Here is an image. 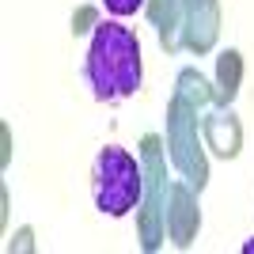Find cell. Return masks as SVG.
I'll return each instance as SVG.
<instances>
[{
	"instance_id": "1",
	"label": "cell",
	"mask_w": 254,
	"mask_h": 254,
	"mask_svg": "<svg viewBox=\"0 0 254 254\" xmlns=\"http://www.w3.org/2000/svg\"><path fill=\"white\" fill-rule=\"evenodd\" d=\"M84 76L91 84V95L99 103H122V99L137 95L144 64H140V42L137 34L122 27L118 19H106L91 31L87 46Z\"/></svg>"
},
{
	"instance_id": "2",
	"label": "cell",
	"mask_w": 254,
	"mask_h": 254,
	"mask_svg": "<svg viewBox=\"0 0 254 254\" xmlns=\"http://www.w3.org/2000/svg\"><path fill=\"white\" fill-rule=\"evenodd\" d=\"M91 193L103 216H126L144 201V163L118 144H106L91 167Z\"/></svg>"
},
{
	"instance_id": "3",
	"label": "cell",
	"mask_w": 254,
	"mask_h": 254,
	"mask_svg": "<svg viewBox=\"0 0 254 254\" xmlns=\"http://www.w3.org/2000/svg\"><path fill=\"white\" fill-rule=\"evenodd\" d=\"M140 163H144V205L137 216V232L144 251H159L167 239V159H163V140L156 133L140 140Z\"/></svg>"
},
{
	"instance_id": "4",
	"label": "cell",
	"mask_w": 254,
	"mask_h": 254,
	"mask_svg": "<svg viewBox=\"0 0 254 254\" xmlns=\"http://www.w3.org/2000/svg\"><path fill=\"white\" fill-rule=\"evenodd\" d=\"M167 152L171 163L182 171V179L201 193L209 182V159H205V137H197V106L182 95L167 103Z\"/></svg>"
},
{
	"instance_id": "5",
	"label": "cell",
	"mask_w": 254,
	"mask_h": 254,
	"mask_svg": "<svg viewBox=\"0 0 254 254\" xmlns=\"http://www.w3.org/2000/svg\"><path fill=\"white\" fill-rule=\"evenodd\" d=\"M197 228H201V209H197V193H193L190 182H171L167 190V239L179 251L197 239Z\"/></svg>"
},
{
	"instance_id": "6",
	"label": "cell",
	"mask_w": 254,
	"mask_h": 254,
	"mask_svg": "<svg viewBox=\"0 0 254 254\" xmlns=\"http://www.w3.org/2000/svg\"><path fill=\"white\" fill-rule=\"evenodd\" d=\"M220 38V4L216 0H182V46L190 53H209Z\"/></svg>"
},
{
	"instance_id": "7",
	"label": "cell",
	"mask_w": 254,
	"mask_h": 254,
	"mask_svg": "<svg viewBox=\"0 0 254 254\" xmlns=\"http://www.w3.org/2000/svg\"><path fill=\"white\" fill-rule=\"evenodd\" d=\"M201 137H205V148L220 159H235L239 148H243V126L232 110H216V114H205L201 118Z\"/></svg>"
},
{
	"instance_id": "8",
	"label": "cell",
	"mask_w": 254,
	"mask_h": 254,
	"mask_svg": "<svg viewBox=\"0 0 254 254\" xmlns=\"http://www.w3.org/2000/svg\"><path fill=\"white\" fill-rule=\"evenodd\" d=\"M152 27L159 31V46L175 53L182 46V0H148L144 4Z\"/></svg>"
},
{
	"instance_id": "9",
	"label": "cell",
	"mask_w": 254,
	"mask_h": 254,
	"mask_svg": "<svg viewBox=\"0 0 254 254\" xmlns=\"http://www.w3.org/2000/svg\"><path fill=\"white\" fill-rule=\"evenodd\" d=\"M239 80H243V53L239 50H224L216 57V84H212V103L228 106L239 95Z\"/></svg>"
},
{
	"instance_id": "10",
	"label": "cell",
	"mask_w": 254,
	"mask_h": 254,
	"mask_svg": "<svg viewBox=\"0 0 254 254\" xmlns=\"http://www.w3.org/2000/svg\"><path fill=\"white\" fill-rule=\"evenodd\" d=\"M175 95H182L186 103H193L197 110H201V106L212 103V87L205 84V76L197 72V68H182L179 80H175Z\"/></svg>"
},
{
	"instance_id": "11",
	"label": "cell",
	"mask_w": 254,
	"mask_h": 254,
	"mask_svg": "<svg viewBox=\"0 0 254 254\" xmlns=\"http://www.w3.org/2000/svg\"><path fill=\"white\" fill-rule=\"evenodd\" d=\"M95 27H99V11L91 4L72 11V34H87V31H95Z\"/></svg>"
},
{
	"instance_id": "12",
	"label": "cell",
	"mask_w": 254,
	"mask_h": 254,
	"mask_svg": "<svg viewBox=\"0 0 254 254\" xmlns=\"http://www.w3.org/2000/svg\"><path fill=\"white\" fill-rule=\"evenodd\" d=\"M103 4H106V11H110L114 19H126V15H133L137 8H144L148 0H103Z\"/></svg>"
},
{
	"instance_id": "13",
	"label": "cell",
	"mask_w": 254,
	"mask_h": 254,
	"mask_svg": "<svg viewBox=\"0 0 254 254\" xmlns=\"http://www.w3.org/2000/svg\"><path fill=\"white\" fill-rule=\"evenodd\" d=\"M8 251H11V254H31V251H34V228H19V232H15V239L8 243Z\"/></svg>"
},
{
	"instance_id": "14",
	"label": "cell",
	"mask_w": 254,
	"mask_h": 254,
	"mask_svg": "<svg viewBox=\"0 0 254 254\" xmlns=\"http://www.w3.org/2000/svg\"><path fill=\"white\" fill-rule=\"evenodd\" d=\"M0 144H4L0 148V167H8L11 163V129L8 126H0Z\"/></svg>"
},
{
	"instance_id": "15",
	"label": "cell",
	"mask_w": 254,
	"mask_h": 254,
	"mask_svg": "<svg viewBox=\"0 0 254 254\" xmlns=\"http://www.w3.org/2000/svg\"><path fill=\"white\" fill-rule=\"evenodd\" d=\"M243 254H254V239H247V243H243Z\"/></svg>"
}]
</instances>
